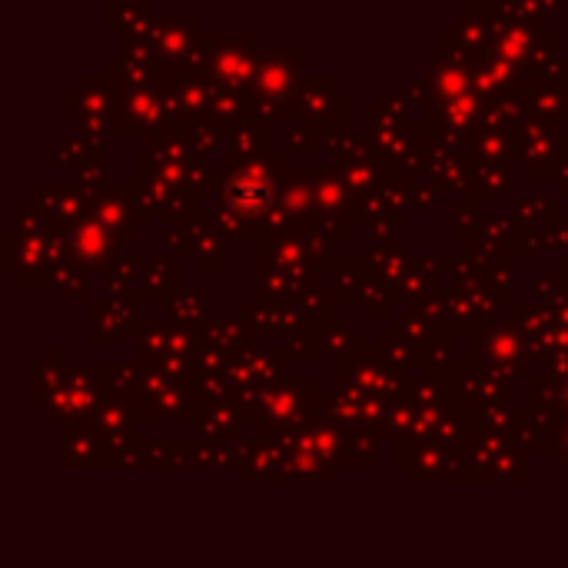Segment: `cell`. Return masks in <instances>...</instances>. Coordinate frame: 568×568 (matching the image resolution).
Masks as SVG:
<instances>
[{"label": "cell", "instance_id": "obj_1", "mask_svg": "<svg viewBox=\"0 0 568 568\" xmlns=\"http://www.w3.org/2000/svg\"><path fill=\"white\" fill-rule=\"evenodd\" d=\"M230 203L239 213H257L270 203V186L267 183H249V180H236L230 189Z\"/></svg>", "mask_w": 568, "mask_h": 568}]
</instances>
